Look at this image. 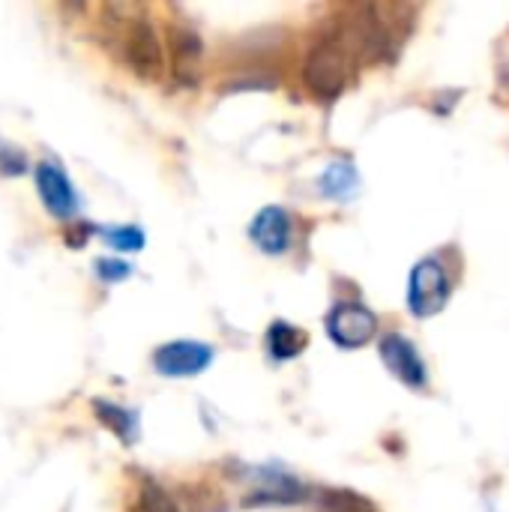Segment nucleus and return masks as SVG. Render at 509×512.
<instances>
[{"label": "nucleus", "mask_w": 509, "mask_h": 512, "mask_svg": "<svg viewBox=\"0 0 509 512\" xmlns=\"http://www.w3.org/2000/svg\"><path fill=\"white\" fill-rule=\"evenodd\" d=\"M351 72H354V54L339 30L315 42L303 63V81L321 99H336L348 87Z\"/></svg>", "instance_id": "f257e3e1"}, {"label": "nucleus", "mask_w": 509, "mask_h": 512, "mask_svg": "<svg viewBox=\"0 0 509 512\" xmlns=\"http://www.w3.org/2000/svg\"><path fill=\"white\" fill-rule=\"evenodd\" d=\"M450 300V279L447 270L435 261L426 258L411 270V282H408V306L417 318H432L438 315Z\"/></svg>", "instance_id": "f03ea898"}, {"label": "nucleus", "mask_w": 509, "mask_h": 512, "mask_svg": "<svg viewBox=\"0 0 509 512\" xmlns=\"http://www.w3.org/2000/svg\"><path fill=\"white\" fill-rule=\"evenodd\" d=\"M327 333L342 348H363L378 333V318L363 303H339L327 318Z\"/></svg>", "instance_id": "7ed1b4c3"}, {"label": "nucleus", "mask_w": 509, "mask_h": 512, "mask_svg": "<svg viewBox=\"0 0 509 512\" xmlns=\"http://www.w3.org/2000/svg\"><path fill=\"white\" fill-rule=\"evenodd\" d=\"M123 51H126V63L135 69V75L150 78V81L162 75V66H165L162 42H159V36H156L150 21H132L129 24Z\"/></svg>", "instance_id": "20e7f679"}, {"label": "nucleus", "mask_w": 509, "mask_h": 512, "mask_svg": "<svg viewBox=\"0 0 509 512\" xmlns=\"http://www.w3.org/2000/svg\"><path fill=\"white\" fill-rule=\"evenodd\" d=\"M213 351L201 342H168L153 354V366L165 378H189L207 369Z\"/></svg>", "instance_id": "39448f33"}, {"label": "nucleus", "mask_w": 509, "mask_h": 512, "mask_svg": "<svg viewBox=\"0 0 509 512\" xmlns=\"http://www.w3.org/2000/svg\"><path fill=\"white\" fill-rule=\"evenodd\" d=\"M381 360H384V366H387L402 384H408V387H414V390L426 387V381H429L426 363H423L420 351H417L405 336H399V333L384 336V339H381Z\"/></svg>", "instance_id": "423d86ee"}, {"label": "nucleus", "mask_w": 509, "mask_h": 512, "mask_svg": "<svg viewBox=\"0 0 509 512\" xmlns=\"http://www.w3.org/2000/svg\"><path fill=\"white\" fill-rule=\"evenodd\" d=\"M36 189H39V198L45 204V210L57 219H72L75 210H78V201H75V189L69 183V177L54 165V162H42L36 165Z\"/></svg>", "instance_id": "0eeeda50"}, {"label": "nucleus", "mask_w": 509, "mask_h": 512, "mask_svg": "<svg viewBox=\"0 0 509 512\" xmlns=\"http://www.w3.org/2000/svg\"><path fill=\"white\" fill-rule=\"evenodd\" d=\"M252 240L258 249L270 252V255H279L291 246V222H288V213L282 207H264L252 228H249Z\"/></svg>", "instance_id": "6e6552de"}, {"label": "nucleus", "mask_w": 509, "mask_h": 512, "mask_svg": "<svg viewBox=\"0 0 509 512\" xmlns=\"http://www.w3.org/2000/svg\"><path fill=\"white\" fill-rule=\"evenodd\" d=\"M171 51H174V72L180 81H195L198 78V60H201V36L189 27H174L168 30Z\"/></svg>", "instance_id": "1a4fd4ad"}, {"label": "nucleus", "mask_w": 509, "mask_h": 512, "mask_svg": "<svg viewBox=\"0 0 509 512\" xmlns=\"http://www.w3.org/2000/svg\"><path fill=\"white\" fill-rule=\"evenodd\" d=\"M306 348V336L303 330L291 327V324H282L276 321L267 333V351L273 354V360H291L297 357L300 351Z\"/></svg>", "instance_id": "9d476101"}, {"label": "nucleus", "mask_w": 509, "mask_h": 512, "mask_svg": "<svg viewBox=\"0 0 509 512\" xmlns=\"http://www.w3.org/2000/svg\"><path fill=\"white\" fill-rule=\"evenodd\" d=\"M321 507L327 512H375L372 504L348 489H327L321 495Z\"/></svg>", "instance_id": "9b49d317"}, {"label": "nucleus", "mask_w": 509, "mask_h": 512, "mask_svg": "<svg viewBox=\"0 0 509 512\" xmlns=\"http://www.w3.org/2000/svg\"><path fill=\"white\" fill-rule=\"evenodd\" d=\"M141 512H180L177 501L156 483V480H144L141 483Z\"/></svg>", "instance_id": "f8f14e48"}, {"label": "nucleus", "mask_w": 509, "mask_h": 512, "mask_svg": "<svg viewBox=\"0 0 509 512\" xmlns=\"http://www.w3.org/2000/svg\"><path fill=\"white\" fill-rule=\"evenodd\" d=\"M93 408H96V417H99L105 426H111V432H114V435H120V438H129V435H132L135 420H132L123 408L108 405V402H96Z\"/></svg>", "instance_id": "ddd939ff"}, {"label": "nucleus", "mask_w": 509, "mask_h": 512, "mask_svg": "<svg viewBox=\"0 0 509 512\" xmlns=\"http://www.w3.org/2000/svg\"><path fill=\"white\" fill-rule=\"evenodd\" d=\"M108 243L111 246H117V249H141V231H135V228H114V231H108Z\"/></svg>", "instance_id": "4468645a"}, {"label": "nucleus", "mask_w": 509, "mask_h": 512, "mask_svg": "<svg viewBox=\"0 0 509 512\" xmlns=\"http://www.w3.org/2000/svg\"><path fill=\"white\" fill-rule=\"evenodd\" d=\"M99 276L102 279H123L126 273H129V267L126 264H120V261H99Z\"/></svg>", "instance_id": "2eb2a0df"}, {"label": "nucleus", "mask_w": 509, "mask_h": 512, "mask_svg": "<svg viewBox=\"0 0 509 512\" xmlns=\"http://www.w3.org/2000/svg\"><path fill=\"white\" fill-rule=\"evenodd\" d=\"M135 512H141V510H135Z\"/></svg>", "instance_id": "dca6fc26"}]
</instances>
